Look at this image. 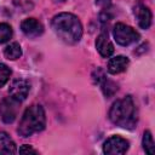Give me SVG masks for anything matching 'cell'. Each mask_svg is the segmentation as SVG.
<instances>
[{
  "label": "cell",
  "instance_id": "6da1fadb",
  "mask_svg": "<svg viewBox=\"0 0 155 155\" xmlns=\"http://www.w3.org/2000/svg\"><path fill=\"white\" fill-rule=\"evenodd\" d=\"M52 29L63 41L68 44L79 42L82 35V25L80 19L75 15L68 12H62L53 17Z\"/></svg>",
  "mask_w": 155,
  "mask_h": 155
},
{
  "label": "cell",
  "instance_id": "7a4b0ae2",
  "mask_svg": "<svg viewBox=\"0 0 155 155\" xmlns=\"http://www.w3.org/2000/svg\"><path fill=\"white\" fill-rule=\"evenodd\" d=\"M109 119L116 126L133 130L137 125V108L131 96L117 99L109 110Z\"/></svg>",
  "mask_w": 155,
  "mask_h": 155
},
{
  "label": "cell",
  "instance_id": "3957f363",
  "mask_svg": "<svg viewBox=\"0 0 155 155\" xmlns=\"http://www.w3.org/2000/svg\"><path fill=\"white\" fill-rule=\"evenodd\" d=\"M46 126L45 110L41 105L34 104L25 109L18 126V133L22 137H29L34 133L41 132Z\"/></svg>",
  "mask_w": 155,
  "mask_h": 155
},
{
  "label": "cell",
  "instance_id": "277c9868",
  "mask_svg": "<svg viewBox=\"0 0 155 155\" xmlns=\"http://www.w3.org/2000/svg\"><path fill=\"white\" fill-rule=\"evenodd\" d=\"M113 35L115 41L121 46H128L139 40V34L130 25L124 23H116L113 29Z\"/></svg>",
  "mask_w": 155,
  "mask_h": 155
},
{
  "label": "cell",
  "instance_id": "5b68a950",
  "mask_svg": "<svg viewBox=\"0 0 155 155\" xmlns=\"http://www.w3.org/2000/svg\"><path fill=\"white\" fill-rule=\"evenodd\" d=\"M19 103L21 102L12 97L4 98L0 102V117L5 124H11L16 120L19 109Z\"/></svg>",
  "mask_w": 155,
  "mask_h": 155
},
{
  "label": "cell",
  "instance_id": "8992f818",
  "mask_svg": "<svg viewBox=\"0 0 155 155\" xmlns=\"http://www.w3.org/2000/svg\"><path fill=\"white\" fill-rule=\"evenodd\" d=\"M128 140L125 138H121L119 136H113L108 138L103 144V151L109 155H120L125 154L128 149Z\"/></svg>",
  "mask_w": 155,
  "mask_h": 155
},
{
  "label": "cell",
  "instance_id": "52a82bcc",
  "mask_svg": "<svg viewBox=\"0 0 155 155\" xmlns=\"http://www.w3.org/2000/svg\"><path fill=\"white\" fill-rule=\"evenodd\" d=\"M29 90H30V86H29V82L27 80L16 79L10 85L8 92H10V96L12 98L17 99L18 102H22V101H24L27 98V96L29 93Z\"/></svg>",
  "mask_w": 155,
  "mask_h": 155
},
{
  "label": "cell",
  "instance_id": "ba28073f",
  "mask_svg": "<svg viewBox=\"0 0 155 155\" xmlns=\"http://www.w3.org/2000/svg\"><path fill=\"white\" fill-rule=\"evenodd\" d=\"M21 29L22 31L28 36V38H38L44 33V27L42 24L35 19V18H27L21 23Z\"/></svg>",
  "mask_w": 155,
  "mask_h": 155
},
{
  "label": "cell",
  "instance_id": "9c48e42d",
  "mask_svg": "<svg viewBox=\"0 0 155 155\" xmlns=\"http://www.w3.org/2000/svg\"><path fill=\"white\" fill-rule=\"evenodd\" d=\"M133 13H134V17L137 19V23L138 25L142 28V29H148L151 24V19H153V15H151V11L144 6V5H137L133 10Z\"/></svg>",
  "mask_w": 155,
  "mask_h": 155
},
{
  "label": "cell",
  "instance_id": "30bf717a",
  "mask_svg": "<svg viewBox=\"0 0 155 155\" xmlns=\"http://www.w3.org/2000/svg\"><path fill=\"white\" fill-rule=\"evenodd\" d=\"M96 48L99 52V54L102 57H110L114 53V45L110 41V39L108 38V34L102 33L98 35L97 40H96Z\"/></svg>",
  "mask_w": 155,
  "mask_h": 155
},
{
  "label": "cell",
  "instance_id": "8fae6325",
  "mask_svg": "<svg viewBox=\"0 0 155 155\" xmlns=\"http://www.w3.org/2000/svg\"><path fill=\"white\" fill-rule=\"evenodd\" d=\"M128 58L125 56H115L113 57L108 63V71L110 74H120L128 67Z\"/></svg>",
  "mask_w": 155,
  "mask_h": 155
},
{
  "label": "cell",
  "instance_id": "7c38bea8",
  "mask_svg": "<svg viewBox=\"0 0 155 155\" xmlns=\"http://www.w3.org/2000/svg\"><path fill=\"white\" fill-rule=\"evenodd\" d=\"M16 144L6 132H0V155H12L16 153Z\"/></svg>",
  "mask_w": 155,
  "mask_h": 155
},
{
  "label": "cell",
  "instance_id": "4fadbf2b",
  "mask_svg": "<svg viewBox=\"0 0 155 155\" xmlns=\"http://www.w3.org/2000/svg\"><path fill=\"white\" fill-rule=\"evenodd\" d=\"M4 54L7 59L15 61V59H18L22 56V48H21L18 42H12V44H10L5 47Z\"/></svg>",
  "mask_w": 155,
  "mask_h": 155
},
{
  "label": "cell",
  "instance_id": "5bb4252c",
  "mask_svg": "<svg viewBox=\"0 0 155 155\" xmlns=\"http://www.w3.org/2000/svg\"><path fill=\"white\" fill-rule=\"evenodd\" d=\"M102 86V91L105 94V97H111L116 91H117V85L110 80H108L105 76L99 81Z\"/></svg>",
  "mask_w": 155,
  "mask_h": 155
},
{
  "label": "cell",
  "instance_id": "9a60e30c",
  "mask_svg": "<svg viewBox=\"0 0 155 155\" xmlns=\"http://www.w3.org/2000/svg\"><path fill=\"white\" fill-rule=\"evenodd\" d=\"M142 144H143V149L149 155H153L155 153V143H154V139H153V136H151L150 131H145L144 132Z\"/></svg>",
  "mask_w": 155,
  "mask_h": 155
},
{
  "label": "cell",
  "instance_id": "2e32d148",
  "mask_svg": "<svg viewBox=\"0 0 155 155\" xmlns=\"http://www.w3.org/2000/svg\"><path fill=\"white\" fill-rule=\"evenodd\" d=\"M12 28L7 23H0V44L7 42L12 38Z\"/></svg>",
  "mask_w": 155,
  "mask_h": 155
},
{
  "label": "cell",
  "instance_id": "e0dca14e",
  "mask_svg": "<svg viewBox=\"0 0 155 155\" xmlns=\"http://www.w3.org/2000/svg\"><path fill=\"white\" fill-rule=\"evenodd\" d=\"M11 76V69L4 64V63H0V86H4L8 79Z\"/></svg>",
  "mask_w": 155,
  "mask_h": 155
},
{
  "label": "cell",
  "instance_id": "ac0fdd59",
  "mask_svg": "<svg viewBox=\"0 0 155 155\" xmlns=\"http://www.w3.org/2000/svg\"><path fill=\"white\" fill-rule=\"evenodd\" d=\"M18 151H19L21 154H36V150H34V149H33L30 145H28V144L22 145Z\"/></svg>",
  "mask_w": 155,
  "mask_h": 155
},
{
  "label": "cell",
  "instance_id": "d6986e66",
  "mask_svg": "<svg viewBox=\"0 0 155 155\" xmlns=\"http://www.w3.org/2000/svg\"><path fill=\"white\" fill-rule=\"evenodd\" d=\"M111 0H96V4L98 6H108Z\"/></svg>",
  "mask_w": 155,
  "mask_h": 155
}]
</instances>
